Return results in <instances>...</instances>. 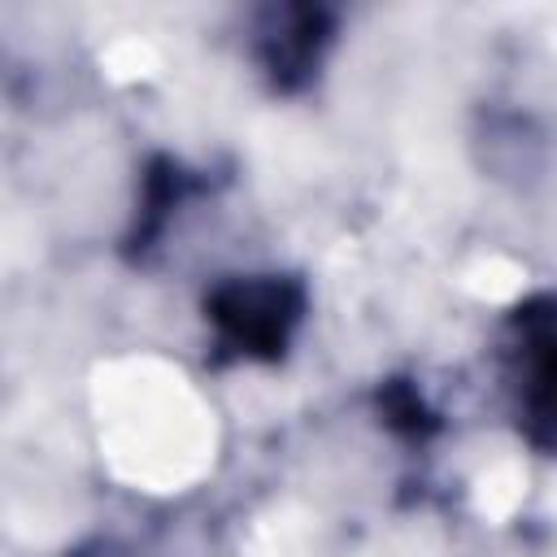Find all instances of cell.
<instances>
[{
  "mask_svg": "<svg viewBox=\"0 0 557 557\" xmlns=\"http://www.w3.org/2000/svg\"><path fill=\"white\" fill-rule=\"evenodd\" d=\"M309 309V292L292 274H231L205 296V318L222 352L239 361H278Z\"/></svg>",
  "mask_w": 557,
  "mask_h": 557,
  "instance_id": "6da1fadb",
  "label": "cell"
},
{
  "mask_svg": "<svg viewBox=\"0 0 557 557\" xmlns=\"http://www.w3.org/2000/svg\"><path fill=\"white\" fill-rule=\"evenodd\" d=\"M509 361L518 431L540 453H557V292L513 309Z\"/></svg>",
  "mask_w": 557,
  "mask_h": 557,
  "instance_id": "7a4b0ae2",
  "label": "cell"
},
{
  "mask_svg": "<svg viewBox=\"0 0 557 557\" xmlns=\"http://www.w3.org/2000/svg\"><path fill=\"white\" fill-rule=\"evenodd\" d=\"M335 44V13L322 4H278L252 26V57L274 91H305Z\"/></svg>",
  "mask_w": 557,
  "mask_h": 557,
  "instance_id": "3957f363",
  "label": "cell"
},
{
  "mask_svg": "<svg viewBox=\"0 0 557 557\" xmlns=\"http://www.w3.org/2000/svg\"><path fill=\"white\" fill-rule=\"evenodd\" d=\"M196 191V178L174 161V157H157L144 174V196H139V209H135V231H131V252H148L152 239L165 231L170 222V209L178 213V205Z\"/></svg>",
  "mask_w": 557,
  "mask_h": 557,
  "instance_id": "277c9868",
  "label": "cell"
},
{
  "mask_svg": "<svg viewBox=\"0 0 557 557\" xmlns=\"http://www.w3.org/2000/svg\"><path fill=\"white\" fill-rule=\"evenodd\" d=\"M379 400H383L387 422H392V426H405L409 435H422V431H431V426H435V422H431V413L422 409V396H418L413 387H387Z\"/></svg>",
  "mask_w": 557,
  "mask_h": 557,
  "instance_id": "5b68a950",
  "label": "cell"
}]
</instances>
